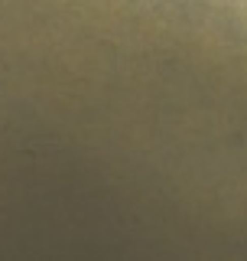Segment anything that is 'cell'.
Instances as JSON below:
<instances>
[]
</instances>
